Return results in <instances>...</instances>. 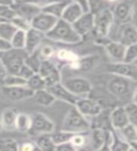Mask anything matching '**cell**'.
<instances>
[{"label": "cell", "mask_w": 137, "mask_h": 151, "mask_svg": "<svg viewBox=\"0 0 137 151\" xmlns=\"http://www.w3.org/2000/svg\"><path fill=\"white\" fill-rule=\"evenodd\" d=\"M61 129L70 133H86L91 130L90 120L84 117L74 106L67 111L63 119Z\"/></svg>", "instance_id": "cell-1"}, {"label": "cell", "mask_w": 137, "mask_h": 151, "mask_svg": "<svg viewBox=\"0 0 137 151\" xmlns=\"http://www.w3.org/2000/svg\"><path fill=\"white\" fill-rule=\"evenodd\" d=\"M46 38H48L49 40L52 41L68 45L78 44L83 39L75 31L72 24H69L62 19H59L55 27L46 35Z\"/></svg>", "instance_id": "cell-2"}, {"label": "cell", "mask_w": 137, "mask_h": 151, "mask_svg": "<svg viewBox=\"0 0 137 151\" xmlns=\"http://www.w3.org/2000/svg\"><path fill=\"white\" fill-rule=\"evenodd\" d=\"M29 55L26 50L12 49L11 51L1 53L0 63L9 72V75H18L21 68L26 63L27 56Z\"/></svg>", "instance_id": "cell-3"}, {"label": "cell", "mask_w": 137, "mask_h": 151, "mask_svg": "<svg viewBox=\"0 0 137 151\" xmlns=\"http://www.w3.org/2000/svg\"><path fill=\"white\" fill-rule=\"evenodd\" d=\"M114 24V15H113L111 9L99 13L98 15L95 16V26H94V29L92 32L93 35L95 36L96 39L108 38Z\"/></svg>", "instance_id": "cell-4"}, {"label": "cell", "mask_w": 137, "mask_h": 151, "mask_svg": "<svg viewBox=\"0 0 137 151\" xmlns=\"http://www.w3.org/2000/svg\"><path fill=\"white\" fill-rule=\"evenodd\" d=\"M63 84L78 98L88 97L92 92V83L86 78L72 77L62 81Z\"/></svg>", "instance_id": "cell-5"}, {"label": "cell", "mask_w": 137, "mask_h": 151, "mask_svg": "<svg viewBox=\"0 0 137 151\" xmlns=\"http://www.w3.org/2000/svg\"><path fill=\"white\" fill-rule=\"evenodd\" d=\"M112 12L116 25L120 27L129 24L133 19V2L116 1Z\"/></svg>", "instance_id": "cell-6"}, {"label": "cell", "mask_w": 137, "mask_h": 151, "mask_svg": "<svg viewBox=\"0 0 137 151\" xmlns=\"http://www.w3.org/2000/svg\"><path fill=\"white\" fill-rule=\"evenodd\" d=\"M32 116V127L29 133L35 136L52 134L55 130V124L50 118L42 112H35Z\"/></svg>", "instance_id": "cell-7"}, {"label": "cell", "mask_w": 137, "mask_h": 151, "mask_svg": "<svg viewBox=\"0 0 137 151\" xmlns=\"http://www.w3.org/2000/svg\"><path fill=\"white\" fill-rule=\"evenodd\" d=\"M107 72L113 76H119L131 80L137 81V66L134 63H112L107 66Z\"/></svg>", "instance_id": "cell-8"}, {"label": "cell", "mask_w": 137, "mask_h": 151, "mask_svg": "<svg viewBox=\"0 0 137 151\" xmlns=\"http://www.w3.org/2000/svg\"><path fill=\"white\" fill-rule=\"evenodd\" d=\"M44 78L47 84V88L61 81V73L60 70L52 60H43L40 66L39 73Z\"/></svg>", "instance_id": "cell-9"}, {"label": "cell", "mask_w": 137, "mask_h": 151, "mask_svg": "<svg viewBox=\"0 0 137 151\" xmlns=\"http://www.w3.org/2000/svg\"><path fill=\"white\" fill-rule=\"evenodd\" d=\"M74 107L84 117H87L89 120L96 117L103 111L100 102H98V100H96V99H93L90 97L79 98L76 105Z\"/></svg>", "instance_id": "cell-10"}, {"label": "cell", "mask_w": 137, "mask_h": 151, "mask_svg": "<svg viewBox=\"0 0 137 151\" xmlns=\"http://www.w3.org/2000/svg\"><path fill=\"white\" fill-rule=\"evenodd\" d=\"M12 7L16 11L18 16L25 18L29 22H31L38 14L42 12L40 2L13 1Z\"/></svg>", "instance_id": "cell-11"}, {"label": "cell", "mask_w": 137, "mask_h": 151, "mask_svg": "<svg viewBox=\"0 0 137 151\" xmlns=\"http://www.w3.org/2000/svg\"><path fill=\"white\" fill-rule=\"evenodd\" d=\"M58 20L59 19L52 16L46 12H41L31 21V26L32 28L47 35L55 27Z\"/></svg>", "instance_id": "cell-12"}, {"label": "cell", "mask_w": 137, "mask_h": 151, "mask_svg": "<svg viewBox=\"0 0 137 151\" xmlns=\"http://www.w3.org/2000/svg\"><path fill=\"white\" fill-rule=\"evenodd\" d=\"M108 91L113 96L116 97H123L128 96L131 92V80L119 77V76H113L108 81Z\"/></svg>", "instance_id": "cell-13"}, {"label": "cell", "mask_w": 137, "mask_h": 151, "mask_svg": "<svg viewBox=\"0 0 137 151\" xmlns=\"http://www.w3.org/2000/svg\"><path fill=\"white\" fill-rule=\"evenodd\" d=\"M47 90H48V91L55 97L56 100H60L65 103H68L72 107L76 105V103L79 99L65 86L63 82L56 83V84L53 85V86L48 87Z\"/></svg>", "instance_id": "cell-14"}, {"label": "cell", "mask_w": 137, "mask_h": 151, "mask_svg": "<svg viewBox=\"0 0 137 151\" xmlns=\"http://www.w3.org/2000/svg\"><path fill=\"white\" fill-rule=\"evenodd\" d=\"M2 93L4 96L12 102H18L34 96L33 92L27 86L23 87H2Z\"/></svg>", "instance_id": "cell-15"}, {"label": "cell", "mask_w": 137, "mask_h": 151, "mask_svg": "<svg viewBox=\"0 0 137 151\" xmlns=\"http://www.w3.org/2000/svg\"><path fill=\"white\" fill-rule=\"evenodd\" d=\"M72 26L75 31L83 38L90 32H93L94 26H95V16L90 12L84 13Z\"/></svg>", "instance_id": "cell-16"}, {"label": "cell", "mask_w": 137, "mask_h": 151, "mask_svg": "<svg viewBox=\"0 0 137 151\" xmlns=\"http://www.w3.org/2000/svg\"><path fill=\"white\" fill-rule=\"evenodd\" d=\"M104 48L107 55L113 60V63H122V61H124L127 46L121 44L120 42L110 40L109 42L104 46Z\"/></svg>", "instance_id": "cell-17"}, {"label": "cell", "mask_w": 137, "mask_h": 151, "mask_svg": "<svg viewBox=\"0 0 137 151\" xmlns=\"http://www.w3.org/2000/svg\"><path fill=\"white\" fill-rule=\"evenodd\" d=\"M110 119L112 127L114 130H121L130 124L129 118L128 115H127L124 106L116 107L114 110H112Z\"/></svg>", "instance_id": "cell-18"}, {"label": "cell", "mask_w": 137, "mask_h": 151, "mask_svg": "<svg viewBox=\"0 0 137 151\" xmlns=\"http://www.w3.org/2000/svg\"><path fill=\"white\" fill-rule=\"evenodd\" d=\"M44 38H46L45 34L34 28H31L26 32V45L25 50L28 54H33L39 51Z\"/></svg>", "instance_id": "cell-19"}, {"label": "cell", "mask_w": 137, "mask_h": 151, "mask_svg": "<svg viewBox=\"0 0 137 151\" xmlns=\"http://www.w3.org/2000/svg\"><path fill=\"white\" fill-rule=\"evenodd\" d=\"M119 42L126 46L137 44V26L133 23L120 26Z\"/></svg>", "instance_id": "cell-20"}, {"label": "cell", "mask_w": 137, "mask_h": 151, "mask_svg": "<svg viewBox=\"0 0 137 151\" xmlns=\"http://www.w3.org/2000/svg\"><path fill=\"white\" fill-rule=\"evenodd\" d=\"M84 11L80 5L79 1H70L68 6L66 7L64 13L62 15V20L69 24H73L76 22L80 17L84 15Z\"/></svg>", "instance_id": "cell-21"}, {"label": "cell", "mask_w": 137, "mask_h": 151, "mask_svg": "<svg viewBox=\"0 0 137 151\" xmlns=\"http://www.w3.org/2000/svg\"><path fill=\"white\" fill-rule=\"evenodd\" d=\"M70 1H53V2H44L42 6V12L50 14L57 19L62 18L66 7L68 6Z\"/></svg>", "instance_id": "cell-22"}, {"label": "cell", "mask_w": 137, "mask_h": 151, "mask_svg": "<svg viewBox=\"0 0 137 151\" xmlns=\"http://www.w3.org/2000/svg\"><path fill=\"white\" fill-rule=\"evenodd\" d=\"M19 112L15 109L8 108L4 110L1 115V127L5 130L16 129V122Z\"/></svg>", "instance_id": "cell-23"}, {"label": "cell", "mask_w": 137, "mask_h": 151, "mask_svg": "<svg viewBox=\"0 0 137 151\" xmlns=\"http://www.w3.org/2000/svg\"><path fill=\"white\" fill-rule=\"evenodd\" d=\"M97 60H98L97 56L94 55L84 56L82 57V58H79L74 63L69 64V67L74 71H84V72H87V71L91 70L95 66Z\"/></svg>", "instance_id": "cell-24"}, {"label": "cell", "mask_w": 137, "mask_h": 151, "mask_svg": "<svg viewBox=\"0 0 137 151\" xmlns=\"http://www.w3.org/2000/svg\"><path fill=\"white\" fill-rule=\"evenodd\" d=\"M110 114H111V111H109L107 114H105V112L102 111L99 115L90 119L91 129H105V130H113Z\"/></svg>", "instance_id": "cell-25"}, {"label": "cell", "mask_w": 137, "mask_h": 151, "mask_svg": "<svg viewBox=\"0 0 137 151\" xmlns=\"http://www.w3.org/2000/svg\"><path fill=\"white\" fill-rule=\"evenodd\" d=\"M12 4L13 1L0 2V22H12L13 19L18 16Z\"/></svg>", "instance_id": "cell-26"}, {"label": "cell", "mask_w": 137, "mask_h": 151, "mask_svg": "<svg viewBox=\"0 0 137 151\" xmlns=\"http://www.w3.org/2000/svg\"><path fill=\"white\" fill-rule=\"evenodd\" d=\"M33 97H34L36 103H38L39 105L42 107H50L53 105L55 101L56 100L55 97L47 89L35 92Z\"/></svg>", "instance_id": "cell-27"}, {"label": "cell", "mask_w": 137, "mask_h": 151, "mask_svg": "<svg viewBox=\"0 0 137 151\" xmlns=\"http://www.w3.org/2000/svg\"><path fill=\"white\" fill-rule=\"evenodd\" d=\"M40 151H55L56 145L52 138L51 134L38 136L35 141Z\"/></svg>", "instance_id": "cell-28"}, {"label": "cell", "mask_w": 137, "mask_h": 151, "mask_svg": "<svg viewBox=\"0 0 137 151\" xmlns=\"http://www.w3.org/2000/svg\"><path fill=\"white\" fill-rule=\"evenodd\" d=\"M32 127V116L26 112H19L16 122V130L26 133L31 129Z\"/></svg>", "instance_id": "cell-29"}, {"label": "cell", "mask_w": 137, "mask_h": 151, "mask_svg": "<svg viewBox=\"0 0 137 151\" xmlns=\"http://www.w3.org/2000/svg\"><path fill=\"white\" fill-rule=\"evenodd\" d=\"M116 1H102V0H90L89 6H90V13L94 16L98 15L99 13L113 8Z\"/></svg>", "instance_id": "cell-30"}, {"label": "cell", "mask_w": 137, "mask_h": 151, "mask_svg": "<svg viewBox=\"0 0 137 151\" xmlns=\"http://www.w3.org/2000/svg\"><path fill=\"white\" fill-rule=\"evenodd\" d=\"M110 145L112 151H129L131 148V144L120 137L115 130H113V139Z\"/></svg>", "instance_id": "cell-31"}, {"label": "cell", "mask_w": 137, "mask_h": 151, "mask_svg": "<svg viewBox=\"0 0 137 151\" xmlns=\"http://www.w3.org/2000/svg\"><path fill=\"white\" fill-rule=\"evenodd\" d=\"M17 31L11 22H0V39L11 41Z\"/></svg>", "instance_id": "cell-32"}, {"label": "cell", "mask_w": 137, "mask_h": 151, "mask_svg": "<svg viewBox=\"0 0 137 151\" xmlns=\"http://www.w3.org/2000/svg\"><path fill=\"white\" fill-rule=\"evenodd\" d=\"M116 131L120 137H122L125 141L130 144L137 143V127L131 124H129L121 130H115Z\"/></svg>", "instance_id": "cell-33"}, {"label": "cell", "mask_w": 137, "mask_h": 151, "mask_svg": "<svg viewBox=\"0 0 137 151\" xmlns=\"http://www.w3.org/2000/svg\"><path fill=\"white\" fill-rule=\"evenodd\" d=\"M26 86L30 90H32L33 92H38L40 91V90L47 89V84L45 80L40 74H35L31 78L28 79Z\"/></svg>", "instance_id": "cell-34"}, {"label": "cell", "mask_w": 137, "mask_h": 151, "mask_svg": "<svg viewBox=\"0 0 137 151\" xmlns=\"http://www.w3.org/2000/svg\"><path fill=\"white\" fill-rule=\"evenodd\" d=\"M42 60L41 57L40 55V52L37 51L33 54H29L27 56V58L26 60V64L28 66L29 68H31L34 71L35 74H39L40 70V66L42 63Z\"/></svg>", "instance_id": "cell-35"}, {"label": "cell", "mask_w": 137, "mask_h": 151, "mask_svg": "<svg viewBox=\"0 0 137 151\" xmlns=\"http://www.w3.org/2000/svg\"><path fill=\"white\" fill-rule=\"evenodd\" d=\"M56 59L58 60L62 61V63H66L68 65L76 61L80 57H78L74 52L68 50V49H59L56 51L55 54Z\"/></svg>", "instance_id": "cell-36"}, {"label": "cell", "mask_w": 137, "mask_h": 151, "mask_svg": "<svg viewBox=\"0 0 137 151\" xmlns=\"http://www.w3.org/2000/svg\"><path fill=\"white\" fill-rule=\"evenodd\" d=\"M27 80L18 75H9L2 81V87H23L26 86Z\"/></svg>", "instance_id": "cell-37"}, {"label": "cell", "mask_w": 137, "mask_h": 151, "mask_svg": "<svg viewBox=\"0 0 137 151\" xmlns=\"http://www.w3.org/2000/svg\"><path fill=\"white\" fill-rule=\"evenodd\" d=\"M51 135H52V138H53V140L55 142V144L56 145H59L70 143V142L72 141L74 134L70 133V132L60 129L59 131L54 132V133H52Z\"/></svg>", "instance_id": "cell-38"}, {"label": "cell", "mask_w": 137, "mask_h": 151, "mask_svg": "<svg viewBox=\"0 0 137 151\" xmlns=\"http://www.w3.org/2000/svg\"><path fill=\"white\" fill-rule=\"evenodd\" d=\"M11 42L14 49L25 50L26 45V32L18 30Z\"/></svg>", "instance_id": "cell-39"}, {"label": "cell", "mask_w": 137, "mask_h": 151, "mask_svg": "<svg viewBox=\"0 0 137 151\" xmlns=\"http://www.w3.org/2000/svg\"><path fill=\"white\" fill-rule=\"evenodd\" d=\"M0 151H20V145L12 138H4L0 144Z\"/></svg>", "instance_id": "cell-40"}, {"label": "cell", "mask_w": 137, "mask_h": 151, "mask_svg": "<svg viewBox=\"0 0 137 151\" xmlns=\"http://www.w3.org/2000/svg\"><path fill=\"white\" fill-rule=\"evenodd\" d=\"M124 107L127 112V115H128L129 118L130 124L133 125L137 127V104L134 102H131L127 104Z\"/></svg>", "instance_id": "cell-41"}, {"label": "cell", "mask_w": 137, "mask_h": 151, "mask_svg": "<svg viewBox=\"0 0 137 151\" xmlns=\"http://www.w3.org/2000/svg\"><path fill=\"white\" fill-rule=\"evenodd\" d=\"M75 147L76 148H80L82 146L86 145L89 143V136L87 135V132L86 133H76L74 134L72 141H70Z\"/></svg>", "instance_id": "cell-42"}, {"label": "cell", "mask_w": 137, "mask_h": 151, "mask_svg": "<svg viewBox=\"0 0 137 151\" xmlns=\"http://www.w3.org/2000/svg\"><path fill=\"white\" fill-rule=\"evenodd\" d=\"M15 27L17 28L18 30H22V31H25V32H27L28 30H30L32 28V26H31V22H29L26 19L23 18L21 16H17L15 17L12 20L11 22Z\"/></svg>", "instance_id": "cell-43"}, {"label": "cell", "mask_w": 137, "mask_h": 151, "mask_svg": "<svg viewBox=\"0 0 137 151\" xmlns=\"http://www.w3.org/2000/svg\"><path fill=\"white\" fill-rule=\"evenodd\" d=\"M137 60V44L127 46L124 63H134Z\"/></svg>", "instance_id": "cell-44"}, {"label": "cell", "mask_w": 137, "mask_h": 151, "mask_svg": "<svg viewBox=\"0 0 137 151\" xmlns=\"http://www.w3.org/2000/svg\"><path fill=\"white\" fill-rule=\"evenodd\" d=\"M39 52L42 60H52V58H54L56 54V51L54 47L49 45L41 46L39 49Z\"/></svg>", "instance_id": "cell-45"}, {"label": "cell", "mask_w": 137, "mask_h": 151, "mask_svg": "<svg viewBox=\"0 0 137 151\" xmlns=\"http://www.w3.org/2000/svg\"><path fill=\"white\" fill-rule=\"evenodd\" d=\"M20 151H40L35 142L26 141L20 145Z\"/></svg>", "instance_id": "cell-46"}, {"label": "cell", "mask_w": 137, "mask_h": 151, "mask_svg": "<svg viewBox=\"0 0 137 151\" xmlns=\"http://www.w3.org/2000/svg\"><path fill=\"white\" fill-rule=\"evenodd\" d=\"M34 75H35L34 71H33L31 68L28 67L26 63L23 64V66L21 68L20 72H19V74H18V76H20V77H22L23 78H25L26 80H28L29 78H31Z\"/></svg>", "instance_id": "cell-47"}, {"label": "cell", "mask_w": 137, "mask_h": 151, "mask_svg": "<svg viewBox=\"0 0 137 151\" xmlns=\"http://www.w3.org/2000/svg\"><path fill=\"white\" fill-rule=\"evenodd\" d=\"M13 49V46L11 41L0 39V52L1 53H5V52L11 51Z\"/></svg>", "instance_id": "cell-48"}, {"label": "cell", "mask_w": 137, "mask_h": 151, "mask_svg": "<svg viewBox=\"0 0 137 151\" xmlns=\"http://www.w3.org/2000/svg\"><path fill=\"white\" fill-rule=\"evenodd\" d=\"M76 149L77 148L70 142V143H67V144L56 145L55 151H76Z\"/></svg>", "instance_id": "cell-49"}, {"label": "cell", "mask_w": 137, "mask_h": 151, "mask_svg": "<svg viewBox=\"0 0 137 151\" xmlns=\"http://www.w3.org/2000/svg\"><path fill=\"white\" fill-rule=\"evenodd\" d=\"M76 151H96V149L94 148V146L90 143V140H89V143L87 145H84V146H82V147H80V148H77Z\"/></svg>", "instance_id": "cell-50"}, {"label": "cell", "mask_w": 137, "mask_h": 151, "mask_svg": "<svg viewBox=\"0 0 137 151\" xmlns=\"http://www.w3.org/2000/svg\"><path fill=\"white\" fill-rule=\"evenodd\" d=\"M80 5L84 11V13L90 12V6H89V1H79Z\"/></svg>", "instance_id": "cell-51"}, {"label": "cell", "mask_w": 137, "mask_h": 151, "mask_svg": "<svg viewBox=\"0 0 137 151\" xmlns=\"http://www.w3.org/2000/svg\"><path fill=\"white\" fill-rule=\"evenodd\" d=\"M112 139H113V136H112V138H111L109 141L106 142V143H105L104 145H103L101 148H99L97 151H112V149H111V145H110Z\"/></svg>", "instance_id": "cell-52"}, {"label": "cell", "mask_w": 137, "mask_h": 151, "mask_svg": "<svg viewBox=\"0 0 137 151\" xmlns=\"http://www.w3.org/2000/svg\"><path fill=\"white\" fill-rule=\"evenodd\" d=\"M0 67H1V74H0V76H1V81H4V80L6 79V78L9 76V72L1 63H0Z\"/></svg>", "instance_id": "cell-53"}, {"label": "cell", "mask_w": 137, "mask_h": 151, "mask_svg": "<svg viewBox=\"0 0 137 151\" xmlns=\"http://www.w3.org/2000/svg\"><path fill=\"white\" fill-rule=\"evenodd\" d=\"M137 21V1L133 2V19Z\"/></svg>", "instance_id": "cell-54"}, {"label": "cell", "mask_w": 137, "mask_h": 151, "mask_svg": "<svg viewBox=\"0 0 137 151\" xmlns=\"http://www.w3.org/2000/svg\"><path fill=\"white\" fill-rule=\"evenodd\" d=\"M133 101L134 103L137 104V87L135 88V90L133 91Z\"/></svg>", "instance_id": "cell-55"}, {"label": "cell", "mask_w": 137, "mask_h": 151, "mask_svg": "<svg viewBox=\"0 0 137 151\" xmlns=\"http://www.w3.org/2000/svg\"><path fill=\"white\" fill-rule=\"evenodd\" d=\"M131 145L134 151H137V143H133V144H131Z\"/></svg>", "instance_id": "cell-56"}, {"label": "cell", "mask_w": 137, "mask_h": 151, "mask_svg": "<svg viewBox=\"0 0 137 151\" xmlns=\"http://www.w3.org/2000/svg\"><path fill=\"white\" fill-rule=\"evenodd\" d=\"M129 151H134V150H133V147H131V149H130V150H129Z\"/></svg>", "instance_id": "cell-57"}, {"label": "cell", "mask_w": 137, "mask_h": 151, "mask_svg": "<svg viewBox=\"0 0 137 151\" xmlns=\"http://www.w3.org/2000/svg\"><path fill=\"white\" fill-rule=\"evenodd\" d=\"M134 64H135V65L137 66V60H136V61H135V63H134Z\"/></svg>", "instance_id": "cell-58"}]
</instances>
